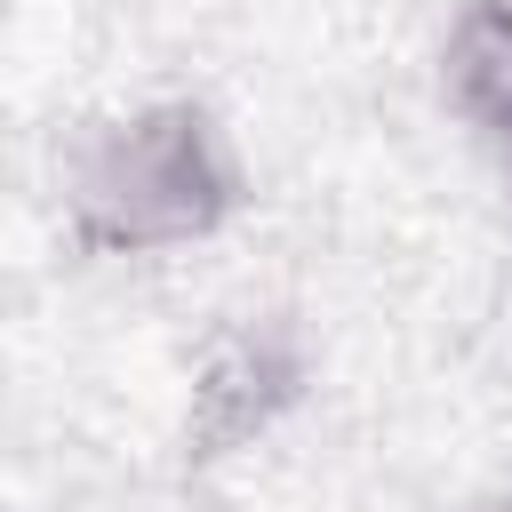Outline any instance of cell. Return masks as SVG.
Masks as SVG:
<instances>
[{"label":"cell","mask_w":512,"mask_h":512,"mask_svg":"<svg viewBox=\"0 0 512 512\" xmlns=\"http://www.w3.org/2000/svg\"><path fill=\"white\" fill-rule=\"evenodd\" d=\"M240 176L192 104L112 120L72 168V224L88 248H176L224 224Z\"/></svg>","instance_id":"cell-1"},{"label":"cell","mask_w":512,"mask_h":512,"mask_svg":"<svg viewBox=\"0 0 512 512\" xmlns=\"http://www.w3.org/2000/svg\"><path fill=\"white\" fill-rule=\"evenodd\" d=\"M288 392H296V352L280 336H232L200 376V440L224 448V440L256 432Z\"/></svg>","instance_id":"cell-2"},{"label":"cell","mask_w":512,"mask_h":512,"mask_svg":"<svg viewBox=\"0 0 512 512\" xmlns=\"http://www.w3.org/2000/svg\"><path fill=\"white\" fill-rule=\"evenodd\" d=\"M448 80L464 112H480L496 136H512V0H472L448 48Z\"/></svg>","instance_id":"cell-3"},{"label":"cell","mask_w":512,"mask_h":512,"mask_svg":"<svg viewBox=\"0 0 512 512\" xmlns=\"http://www.w3.org/2000/svg\"><path fill=\"white\" fill-rule=\"evenodd\" d=\"M496 512H512V496H504V504H496Z\"/></svg>","instance_id":"cell-4"}]
</instances>
